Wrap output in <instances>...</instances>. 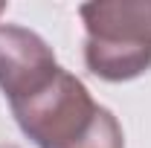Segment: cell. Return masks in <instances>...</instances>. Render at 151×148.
Here are the masks:
<instances>
[{
    "label": "cell",
    "instance_id": "obj_1",
    "mask_svg": "<svg viewBox=\"0 0 151 148\" xmlns=\"http://www.w3.org/2000/svg\"><path fill=\"white\" fill-rule=\"evenodd\" d=\"M20 131L38 148H125V137L108 108L67 70H58L38 93L15 102Z\"/></svg>",
    "mask_w": 151,
    "mask_h": 148
},
{
    "label": "cell",
    "instance_id": "obj_2",
    "mask_svg": "<svg viewBox=\"0 0 151 148\" xmlns=\"http://www.w3.org/2000/svg\"><path fill=\"white\" fill-rule=\"evenodd\" d=\"M55 55L44 38L12 23H0V90L9 105L29 99L58 73Z\"/></svg>",
    "mask_w": 151,
    "mask_h": 148
},
{
    "label": "cell",
    "instance_id": "obj_3",
    "mask_svg": "<svg viewBox=\"0 0 151 148\" xmlns=\"http://www.w3.org/2000/svg\"><path fill=\"white\" fill-rule=\"evenodd\" d=\"M78 15L90 41L151 55V0H93Z\"/></svg>",
    "mask_w": 151,
    "mask_h": 148
},
{
    "label": "cell",
    "instance_id": "obj_4",
    "mask_svg": "<svg viewBox=\"0 0 151 148\" xmlns=\"http://www.w3.org/2000/svg\"><path fill=\"white\" fill-rule=\"evenodd\" d=\"M0 148H18V145H12V142H0Z\"/></svg>",
    "mask_w": 151,
    "mask_h": 148
},
{
    "label": "cell",
    "instance_id": "obj_5",
    "mask_svg": "<svg viewBox=\"0 0 151 148\" xmlns=\"http://www.w3.org/2000/svg\"><path fill=\"white\" fill-rule=\"evenodd\" d=\"M3 12H6V3H0V15H3Z\"/></svg>",
    "mask_w": 151,
    "mask_h": 148
}]
</instances>
